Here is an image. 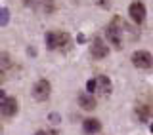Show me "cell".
Here are the masks:
<instances>
[{"mask_svg":"<svg viewBox=\"0 0 153 135\" xmlns=\"http://www.w3.org/2000/svg\"><path fill=\"white\" fill-rule=\"evenodd\" d=\"M132 65L138 67V69H151L153 57L147 51H134L132 54Z\"/></svg>","mask_w":153,"mask_h":135,"instance_id":"obj_4","label":"cell"},{"mask_svg":"<svg viewBox=\"0 0 153 135\" xmlns=\"http://www.w3.org/2000/svg\"><path fill=\"white\" fill-rule=\"evenodd\" d=\"M50 91H52V86L48 80H38L33 88V95H35L36 101H46L50 97Z\"/></svg>","mask_w":153,"mask_h":135,"instance_id":"obj_3","label":"cell"},{"mask_svg":"<svg viewBox=\"0 0 153 135\" xmlns=\"http://www.w3.org/2000/svg\"><path fill=\"white\" fill-rule=\"evenodd\" d=\"M128 15H130V19L134 23H143V19H146V6H143L142 2H132L130 4V8H128Z\"/></svg>","mask_w":153,"mask_h":135,"instance_id":"obj_5","label":"cell"},{"mask_svg":"<svg viewBox=\"0 0 153 135\" xmlns=\"http://www.w3.org/2000/svg\"><path fill=\"white\" fill-rule=\"evenodd\" d=\"M0 110H2V114H4L6 118L13 116V114L17 112V101H16V97H4V95H2Z\"/></svg>","mask_w":153,"mask_h":135,"instance_id":"obj_6","label":"cell"},{"mask_svg":"<svg viewBox=\"0 0 153 135\" xmlns=\"http://www.w3.org/2000/svg\"><path fill=\"white\" fill-rule=\"evenodd\" d=\"M69 44H71V38L67 32L54 31V32H48L46 34V46L50 50H67Z\"/></svg>","mask_w":153,"mask_h":135,"instance_id":"obj_1","label":"cell"},{"mask_svg":"<svg viewBox=\"0 0 153 135\" xmlns=\"http://www.w3.org/2000/svg\"><path fill=\"white\" fill-rule=\"evenodd\" d=\"M151 133H153V124H151Z\"/></svg>","mask_w":153,"mask_h":135,"instance_id":"obj_15","label":"cell"},{"mask_svg":"<svg viewBox=\"0 0 153 135\" xmlns=\"http://www.w3.org/2000/svg\"><path fill=\"white\" fill-rule=\"evenodd\" d=\"M82 128H84L86 133H98L100 129H102V122L96 120V118H86L82 122Z\"/></svg>","mask_w":153,"mask_h":135,"instance_id":"obj_10","label":"cell"},{"mask_svg":"<svg viewBox=\"0 0 153 135\" xmlns=\"http://www.w3.org/2000/svg\"><path fill=\"white\" fill-rule=\"evenodd\" d=\"M96 91L98 93H109L111 91V80L107 76H96Z\"/></svg>","mask_w":153,"mask_h":135,"instance_id":"obj_9","label":"cell"},{"mask_svg":"<svg viewBox=\"0 0 153 135\" xmlns=\"http://www.w3.org/2000/svg\"><path fill=\"white\" fill-rule=\"evenodd\" d=\"M123 21L119 17H115L111 23L107 25V40L109 44L115 48H121L123 46Z\"/></svg>","mask_w":153,"mask_h":135,"instance_id":"obj_2","label":"cell"},{"mask_svg":"<svg viewBox=\"0 0 153 135\" xmlns=\"http://www.w3.org/2000/svg\"><path fill=\"white\" fill-rule=\"evenodd\" d=\"M136 116L142 120V122H147L153 116V105L149 103H138L136 105Z\"/></svg>","mask_w":153,"mask_h":135,"instance_id":"obj_8","label":"cell"},{"mask_svg":"<svg viewBox=\"0 0 153 135\" xmlns=\"http://www.w3.org/2000/svg\"><path fill=\"white\" fill-rule=\"evenodd\" d=\"M90 51H92V55L96 57V59H102V57L107 55V51H109V48L107 44L102 40V38H94V42H92V48H90Z\"/></svg>","mask_w":153,"mask_h":135,"instance_id":"obj_7","label":"cell"},{"mask_svg":"<svg viewBox=\"0 0 153 135\" xmlns=\"http://www.w3.org/2000/svg\"><path fill=\"white\" fill-rule=\"evenodd\" d=\"M79 105H80L84 110H92V109H96V99L92 97V93H80Z\"/></svg>","mask_w":153,"mask_h":135,"instance_id":"obj_11","label":"cell"},{"mask_svg":"<svg viewBox=\"0 0 153 135\" xmlns=\"http://www.w3.org/2000/svg\"><path fill=\"white\" fill-rule=\"evenodd\" d=\"M36 135H57L56 131H36Z\"/></svg>","mask_w":153,"mask_h":135,"instance_id":"obj_14","label":"cell"},{"mask_svg":"<svg viewBox=\"0 0 153 135\" xmlns=\"http://www.w3.org/2000/svg\"><path fill=\"white\" fill-rule=\"evenodd\" d=\"M86 90L92 93V91H96V80H88L86 82Z\"/></svg>","mask_w":153,"mask_h":135,"instance_id":"obj_12","label":"cell"},{"mask_svg":"<svg viewBox=\"0 0 153 135\" xmlns=\"http://www.w3.org/2000/svg\"><path fill=\"white\" fill-rule=\"evenodd\" d=\"M8 21V10H2V23Z\"/></svg>","mask_w":153,"mask_h":135,"instance_id":"obj_13","label":"cell"}]
</instances>
